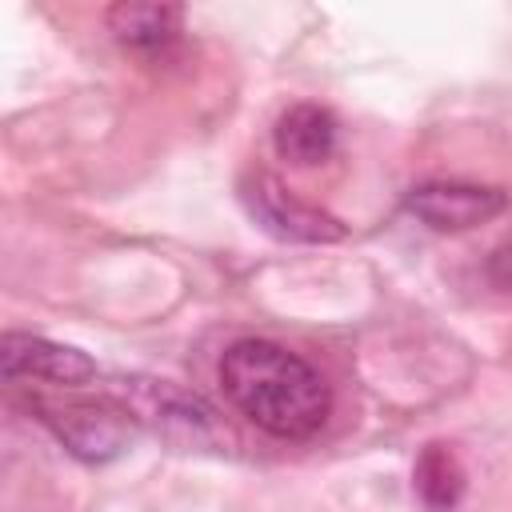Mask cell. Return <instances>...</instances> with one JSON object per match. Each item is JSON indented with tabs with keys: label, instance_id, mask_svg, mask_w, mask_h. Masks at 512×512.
<instances>
[{
	"label": "cell",
	"instance_id": "cell-1",
	"mask_svg": "<svg viewBox=\"0 0 512 512\" xmlns=\"http://www.w3.org/2000/svg\"><path fill=\"white\" fill-rule=\"evenodd\" d=\"M220 388L244 420L280 440H304L320 432L332 408L324 376L304 356L256 336L224 348Z\"/></svg>",
	"mask_w": 512,
	"mask_h": 512
},
{
	"label": "cell",
	"instance_id": "cell-2",
	"mask_svg": "<svg viewBox=\"0 0 512 512\" xmlns=\"http://www.w3.org/2000/svg\"><path fill=\"white\" fill-rule=\"evenodd\" d=\"M40 420L56 432V440L88 464H104L116 460L120 452H128V444L140 432L136 412L120 400V396H96V400H64V404H48L36 400Z\"/></svg>",
	"mask_w": 512,
	"mask_h": 512
},
{
	"label": "cell",
	"instance_id": "cell-3",
	"mask_svg": "<svg viewBox=\"0 0 512 512\" xmlns=\"http://www.w3.org/2000/svg\"><path fill=\"white\" fill-rule=\"evenodd\" d=\"M240 204L276 240H292V244H332V240H344V224L332 212H324L316 204H304L300 196H292V188L280 184V176H272L264 168H252L240 180Z\"/></svg>",
	"mask_w": 512,
	"mask_h": 512
},
{
	"label": "cell",
	"instance_id": "cell-4",
	"mask_svg": "<svg viewBox=\"0 0 512 512\" xmlns=\"http://www.w3.org/2000/svg\"><path fill=\"white\" fill-rule=\"evenodd\" d=\"M408 212L428 224L432 232H468L488 224L508 208V192L488 184H456V180H428L408 192Z\"/></svg>",
	"mask_w": 512,
	"mask_h": 512
},
{
	"label": "cell",
	"instance_id": "cell-5",
	"mask_svg": "<svg viewBox=\"0 0 512 512\" xmlns=\"http://www.w3.org/2000/svg\"><path fill=\"white\" fill-rule=\"evenodd\" d=\"M0 372L8 384L16 380H44L56 388H80L96 376V364L68 344L28 336V332H8L0 344Z\"/></svg>",
	"mask_w": 512,
	"mask_h": 512
},
{
	"label": "cell",
	"instance_id": "cell-6",
	"mask_svg": "<svg viewBox=\"0 0 512 512\" xmlns=\"http://www.w3.org/2000/svg\"><path fill=\"white\" fill-rule=\"evenodd\" d=\"M124 404L136 412V420L152 424L164 436L184 432L192 444H200L204 436L216 432V412L196 392H184L168 380H128Z\"/></svg>",
	"mask_w": 512,
	"mask_h": 512
},
{
	"label": "cell",
	"instance_id": "cell-7",
	"mask_svg": "<svg viewBox=\"0 0 512 512\" xmlns=\"http://www.w3.org/2000/svg\"><path fill=\"white\" fill-rule=\"evenodd\" d=\"M272 144L276 156L288 160L292 168H316L336 148V116L320 104H292L280 112L272 128Z\"/></svg>",
	"mask_w": 512,
	"mask_h": 512
},
{
	"label": "cell",
	"instance_id": "cell-8",
	"mask_svg": "<svg viewBox=\"0 0 512 512\" xmlns=\"http://www.w3.org/2000/svg\"><path fill=\"white\" fill-rule=\"evenodd\" d=\"M184 8L180 4H152V0H124L108 8V28L120 44L136 52H156L180 36Z\"/></svg>",
	"mask_w": 512,
	"mask_h": 512
},
{
	"label": "cell",
	"instance_id": "cell-9",
	"mask_svg": "<svg viewBox=\"0 0 512 512\" xmlns=\"http://www.w3.org/2000/svg\"><path fill=\"white\" fill-rule=\"evenodd\" d=\"M412 488L428 512H452L464 500L468 476L448 444H428L412 468Z\"/></svg>",
	"mask_w": 512,
	"mask_h": 512
},
{
	"label": "cell",
	"instance_id": "cell-10",
	"mask_svg": "<svg viewBox=\"0 0 512 512\" xmlns=\"http://www.w3.org/2000/svg\"><path fill=\"white\" fill-rule=\"evenodd\" d=\"M488 280L500 292H512V240H504L492 256H488Z\"/></svg>",
	"mask_w": 512,
	"mask_h": 512
}]
</instances>
